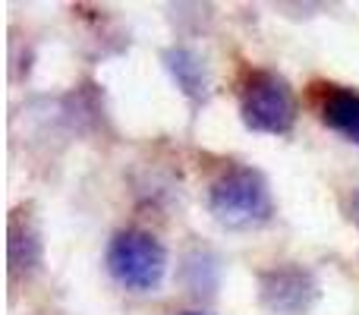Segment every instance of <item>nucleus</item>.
<instances>
[{
	"label": "nucleus",
	"instance_id": "f257e3e1",
	"mask_svg": "<svg viewBox=\"0 0 359 315\" xmlns=\"http://www.w3.org/2000/svg\"><path fill=\"white\" fill-rule=\"evenodd\" d=\"M208 211L230 230H249L271 221L274 199L268 180L255 167L233 164L208 186Z\"/></svg>",
	"mask_w": 359,
	"mask_h": 315
},
{
	"label": "nucleus",
	"instance_id": "f03ea898",
	"mask_svg": "<svg viewBox=\"0 0 359 315\" xmlns=\"http://www.w3.org/2000/svg\"><path fill=\"white\" fill-rule=\"evenodd\" d=\"M236 98H240L243 123L255 133L284 136L297 123L299 114L297 92L274 69H262V67L243 69L240 82H236Z\"/></svg>",
	"mask_w": 359,
	"mask_h": 315
},
{
	"label": "nucleus",
	"instance_id": "7ed1b4c3",
	"mask_svg": "<svg viewBox=\"0 0 359 315\" xmlns=\"http://www.w3.org/2000/svg\"><path fill=\"white\" fill-rule=\"evenodd\" d=\"M104 265L120 287L136 293H151L168 274V249L149 230H120L107 246Z\"/></svg>",
	"mask_w": 359,
	"mask_h": 315
},
{
	"label": "nucleus",
	"instance_id": "20e7f679",
	"mask_svg": "<svg viewBox=\"0 0 359 315\" xmlns=\"http://www.w3.org/2000/svg\"><path fill=\"white\" fill-rule=\"evenodd\" d=\"M316 290H318L316 278L306 268L290 265V262L268 268L259 278V297L271 312H284V315L306 312L309 303L316 300Z\"/></svg>",
	"mask_w": 359,
	"mask_h": 315
},
{
	"label": "nucleus",
	"instance_id": "39448f33",
	"mask_svg": "<svg viewBox=\"0 0 359 315\" xmlns=\"http://www.w3.org/2000/svg\"><path fill=\"white\" fill-rule=\"evenodd\" d=\"M312 105L328 130L341 133L350 142H359V92L334 82H316L312 86Z\"/></svg>",
	"mask_w": 359,
	"mask_h": 315
},
{
	"label": "nucleus",
	"instance_id": "423d86ee",
	"mask_svg": "<svg viewBox=\"0 0 359 315\" xmlns=\"http://www.w3.org/2000/svg\"><path fill=\"white\" fill-rule=\"evenodd\" d=\"M41 265V240H38V230L32 224L29 208H16L10 217V272H35Z\"/></svg>",
	"mask_w": 359,
	"mask_h": 315
},
{
	"label": "nucleus",
	"instance_id": "0eeeda50",
	"mask_svg": "<svg viewBox=\"0 0 359 315\" xmlns=\"http://www.w3.org/2000/svg\"><path fill=\"white\" fill-rule=\"evenodd\" d=\"M164 67L170 69L177 86L183 88V95H189V98H202L205 95V86H208L205 67H202V60H198V54H192L189 48L164 51Z\"/></svg>",
	"mask_w": 359,
	"mask_h": 315
},
{
	"label": "nucleus",
	"instance_id": "6e6552de",
	"mask_svg": "<svg viewBox=\"0 0 359 315\" xmlns=\"http://www.w3.org/2000/svg\"><path fill=\"white\" fill-rule=\"evenodd\" d=\"M350 217L359 224V189L353 192V199H350Z\"/></svg>",
	"mask_w": 359,
	"mask_h": 315
},
{
	"label": "nucleus",
	"instance_id": "1a4fd4ad",
	"mask_svg": "<svg viewBox=\"0 0 359 315\" xmlns=\"http://www.w3.org/2000/svg\"><path fill=\"white\" fill-rule=\"evenodd\" d=\"M180 315H205V312H180Z\"/></svg>",
	"mask_w": 359,
	"mask_h": 315
}]
</instances>
